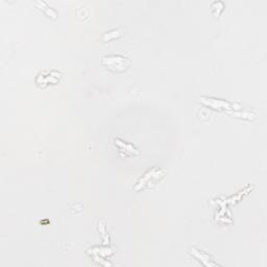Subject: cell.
Here are the masks:
<instances>
[{
    "instance_id": "2",
    "label": "cell",
    "mask_w": 267,
    "mask_h": 267,
    "mask_svg": "<svg viewBox=\"0 0 267 267\" xmlns=\"http://www.w3.org/2000/svg\"><path fill=\"white\" fill-rule=\"evenodd\" d=\"M62 74L58 71L46 70L40 72L37 76L36 83L40 87H47L49 85H55L60 80Z\"/></svg>"
},
{
    "instance_id": "3",
    "label": "cell",
    "mask_w": 267,
    "mask_h": 267,
    "mask_svg": "<svg viewBox=\"0 0 267 267\" xmlns=\"http://www.w3.org/2000/svg\"><path fill=\"white\" fill-rule=\"evenodd\" d=\"M123 33V29L122 28H119V29H114V31H111V32H108L104 35V41L105 42H107V41H110V40H113V39H116L118 38L119 36H121Z\"/></svg>"
},
{
    "instance_id": "1",
    "label": "cell",
    "mask_w": 267,
    "mask_h": 267,
    "mask_svg": "<svg viewBox=\"0 0 267 267\" xmlns=\"http://www.w3.org/2000/svg\"><path fill=\"white\" fill-rule=\"evenodd\" d=\"M102 65L115 73L125 72L131 65V61L120 54H110L102 57Z\"/></svg>"
}]
</instances>
